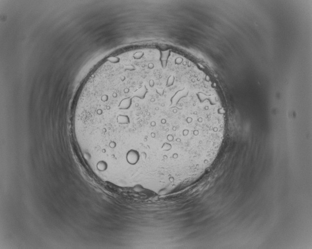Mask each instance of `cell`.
Here are the masks:
<instances>
[{
    "label": "cell",
    "mask_w": 312,
    "mask_h": 249,
    "mask_svg": "<svg viewBox=\"0 0 312 249\" xmlns=\"http://www.w3.org/2000/svg\"><path fill=\"white\" fill-rule=\"evenodd\" d=\"M201 96L153 77L87 92L78 123L83 138L133 164L164 162L202 144L207 129Z\"/></svg>",
    "instance_id": "6da1fadb"
}]
</instances>
